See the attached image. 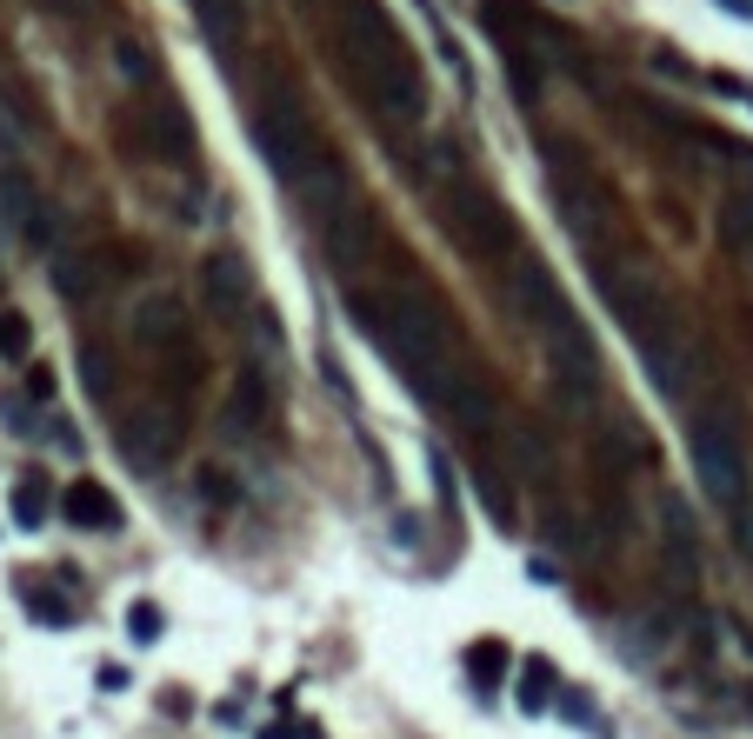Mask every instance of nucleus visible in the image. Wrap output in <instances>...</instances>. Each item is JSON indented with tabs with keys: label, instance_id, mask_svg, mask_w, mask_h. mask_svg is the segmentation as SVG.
Listing matches in <instances>:
<instances>
[{
	"label": "nucleus",
	"instance_id": "aec40b11",
	"mask_svg": "<svg viewBox=\"0 0 753 739\" xmlns=\"http://www.w3.org/2000/svg\"><path fill=\"white\" fill-rule=\"evenodd\" d=\"M514 700H521V713H527V719H540V713L560 700V673H554V660H527V673H521Z\"/></svg>",
	"mask_w": 753,
	"mask_h": 739
},
{
	"label": "nucleus",
	"instance_id": "4468645a",
	"mask_svg": "<svg viewBox=\"0 0 753 739\" xmlns=\"http://www.w3.org/2000/svg\"><path fill=\"white\" fill-rule=\"evenodd\" d=\"M660 546H666V587H674V600H687L700 587V533H694V507L681 493L660 500Z\"/></svg>",
	"mask_w": 753,
	"mask_h": 739
},
{
	"label": "nucleus",
	"instance_id": "dca6fc26",
	"mask_svg": "<svg viewBox=\"0 0 753 739\" xmlns=\"http://www.w3.org/2000/svg\"><path fill=\"white\" fill-rule=\"evenodd\" d=\"M187 14H194L201 41H207L220 60L240 54V41H247V0H187Z\"/></svg>",
	"mask_w": 753,
	"mask_h": 739
},
{
	"label": "nucleus",
	"instance_id": "9b49d317",
	"mask_svg": "<svg viewBox=\"0 0 753 739\" xmlns=\"http://www.w3.org/2000/svg\"><path fill=\"white\" fill-rule=\"evenodd\" d=\"M181 440H187V406H181V400L167 406V414H160V400H153V406H134V414L121 420V447H127V460H134L140 473L174 466Z\"/></svg>",
	"mask_w": 753,
	"mask_h": 739
},
{
	"label": "nucleus",
	"instance_id": "412c9836",
	"mask_svg": "<svg viewBox=\"0 0 753 739\" xmlns=\"http://www.w3.org/2000/svg\"><path fill=\"white\" fill-rule=\"evenodd\" d=\"M47 500H54V493H47V480L41 473H27L21 486H14V527H47Z\"/></svg>",
	"mask_w": 753,
	"mask_h": 739
},
{
	"label": "nucleus",
	"instance_id": "4be33fe9",
	"mask_svg": "<svg viewBox=\"0 0 753 739\" xmlns=\"http://www.w3.org/2000/svg\"><path fill=\"white\" fill-rule=\"evenodd\" d=\"M720 227H727V240H733V254H740V261H753V187L727 200V213H720Z\"/></svg>",
	"mask_w": 753,
	"mask_h": 739
},
{
	"label": "nucleus",
	"instance_id": "f8f14e48",
	"mask_svg": "<svg viewBox=\"0 0 753 739\" xmlns=\"http://www.w3.org/2000/svg\"><path fill=\"white\" fill-rule=\"evenodd\" d=\"M0 233L27 254H54V207L21 168H0Z\"/></svg>",
	"mask_w": 753,
	"mask_h": 739
},
{
	"label": "nucleus",
	"instance_id": "f03ea898",
	"mask_svg": "<svg viewBox=\"0 0 753 739\" xmlns=\"http://www.w3.org/2000/svg\"><path fill=\"white\" fill-rule=\"evenodd\" d=\"M333 54L380 120L413 127L427 114V73L380 0H333Z\"/></svg>",
	"mask_w": 753,
	"mask_h": 739
},
{
	"label": "nucleus",
	"instance_id": "cd10ccee",
	"mask_svg": "<svg viewBox=\"0 0 753 739\" xmlns=\"http://www.w3.org/2000/svg\"><path fill=\"white\" fill-rule=\"evenodd\" d=\"M27 393H34V400L47 406V400L60 393V380H54V367H41V360H27Z\"/></svg>",
	"mask_w": 753,
	"mask_h": 739
},
{
	"label": "nucleus",
	"instance_id": "473e14b6",
	"mask_svg": "<svg viewBox=\"0 0 753 739\" xmlns=\"http://www.w3.org/2000/svg\"><path fill=\"white\" fill-rule=\"evenodd\" d=\"M720 8H733V14H753V0H720Z\"/></svg>",
	"mask_w": 753,
	"mask_h": 739
},
{
	"label": "nucleus",
	"instance_id": "20e7f679",
	"mask_svg": "<svg viewBox=\"0 0 753 739\" xmlns=\"http://www.w3.org/2000/svg\"><path fill=\"white\" fill-rule=\"evenodd\" d=\"M594 280H601V293H607V307L620 320V334L634 340L647 380L674 393L681 386V360H687V334H681L674 307H666V293L647 287V280H634V274H620V267H607V261H594Z\"/></svg>",
	"mask_w": 753,
	"mask_h": 739
},
{
	"label": "nucleus",
	"instance_id": "5701e85b",
	"mask_svg": "<svg viewBox=\"0 0 753 739\" xmlns=\"http://www.w3.org/2000/svg\"><path fill=\"white\" fill-rule=\"evenodd\" d=\"M34 354V326L21 307H0V360H27Z\"/></svg>",
	"mask_w": 753,
	"mask_h": 739
},
{
	"label": "nucleus",
	"instance_id": "2f4dec72",
	"mask_svg": "<svg viewBox=\"0 0 753 739\" xmlns=\"http://www.w3.org/2000/svg\"><path fill=\"white\" fill-rule=\"evenodd\" d=\"M261 739H300V732H287V726H261Z\"/></svg>",
	"mask_w": 753,
	"mask_h": 739
},
{
	"label": "nucleus",
	"instance_id": "7c9ffc66",
	"mask_svg": "<svg viewBox=\"0 0 753 739\" xmlns=\"http://www.w3.org/2000/svg\"><path fill=\"white\" fill-rule=\"evenodd\" d=\"M727 633H733V646H740V653H746V660H753V633H746V626H740V620H733V626H727Z\"/></svg>",
	"mask_w": 753,
	"mask_h": 739
},
{
	"label": "nucleus",
	"instance_id": "6ab92c4d",
	"mask_svg": "<svg viewBox=\"0 0 753 739\" xmlns=\"http://www.w3.org/2000/svg\"><path fill=\"white\" fill-rule=\"evenodd\" d=\"M114 67H121V80H127V88H134L140 101H147V94H167V88H160V80H167V73H160V54H153L147 41L114 34Z\"/></svg>",
	"mask_w": 753,
	"mask_h": 739
},
{
	"label": "nucleus",
	"instance_id": "a878e982",
	"mask_svg": "<svg viewBox=\"0 0 753 739\" xmlns=\"http://www.w3.org/2000/svg\"><path fill=\"white\" fill-rule=\"evenodd\" d=\"M27 8H41V14H54V21H94L107 0H27Z\"/></svg>",
	"mask_w": 753,
	"mask_h": 739
},
{
	"label": "nucleus",
	"instance_id": "1a4fd4ad",
	"mask_svg": "<svg viewBox=\"0 0 753 739\" xmlns=\"http://www.w3.org/2000/svg\"><path fill=\"white\" fill-rule=\"evenodd\" d=\"M201 300H207V313L220 326H247V320L261 313V280H254V267H247L240 246L214 240L207 254H201Z\"/></svg>",
	"mask_w": 753,
	"mask_h": 739
},
{
	"label": "nucleus",
	"instance_id": "ddd939ff",
	"mask_svg": "<svg viewBox=\"0 0 753 739\" xmlns=\"http://www.w3.org/2000/svg\"><path fill=\"white\" fill-rule=\"evenodd\" d=\"M274 427H281V400H274L267 373L261 367H240V380H233V393L220 406V434L227 440H267Z\"/></svg>",
	"mask_w": 753,
	"mask_h": 739
},
{
	"label": "nucleus",
	"instance_id": "c756f323",
	"mask_svg": "<svg viewBox=\"0 0 753 739\" xmlns=\"http://www.w3.org/2000/svg\"><path fill=\"white\" fill-rule=\"evenodd\" d=\"M101 686H107V693H121V686H127V667H121V660H107V667H101Z\"/></svg>",
	"mask_w": 753,
	"mask_h": 739
},
{
	"label": "nucleus",
	"instance_id": "2eb2a0df",
	"mask_svg": "<svg viewBox=\"0 0 753 739\" xmlns=\"http://www.w3.org/2000/svg\"><path fill=\"white\" fill-rule=\"evenodd\" d=\"M47 274H54V293L67 307H88L94 293H107V254H94V246H54Z\"/></svg>",
	"mask_w": 753,
	"mask_h": 739
},
{
	"label": "nucleus",
	"instance_id": "9d476101",
	"mask_svg": "<svg viewBox=\"0 0 753 739\" xmlns=\"http://www.w3.org/2000/svg\"><path fill=\"white\" fill-rule=\"evenodd\" d=\"M121 127L134 134V153L160 160V168H187V160H194V120H187L174 101H167V94L134 101V107L121 114Z\"/></svg>",
	"mask_w": 753,
	"mask_h": 739
},
{
	"label": "nucleus",
	"instance_id": "7ed1b4c3",
	"mask_svg": "<svg viewBox=\"0 0 753 739\" xmlns=\"http://www.w3.org/2000/svg\"><path fill=\"white\" fill-rule=\"evenodd\" d=\"M500 280L514 293V313L534 326V347L547 360V380H554L560 406H573V414L594 406V334H587V320H580V307L567 300V287L554 280V267L534 246H521Z\"/></svg>",
	"mask_w": 753,
	"mask_h": 739
},
{
	"label": "nucleus",
	"instance_id": "c85d7f7f",
	"mask_svg": "<svg viewBox=\"0 0 753 739\" xmlns=\"http://www.w3.org/2000/svg\"><path fill=\"white\" fill-rule=\"evenodd\" d=\"M733 546L753 559V500H740V507H733Z\"/></svg>",
	"mask_w": 753,
	"mask_h": 739
},
{
	"label": "nucleus",
	"instance_id": "39448f33",
	"mask_svg": "<svg viewBox=\"0 0 753 739\" xmlns=\"http://www.w3.org/2000/svg\"><path fill=\"white\" fill-rule=\"evenodd\" d=\"M254 153L267 160V174L281 187H307L320 174V127H313L300 88H287V80H274L254 107Z\"/></svg>",
	"mask_w": 753,
	"mask_h": 739
},
{
	"label": "nucleus",
	"instance_id": "393cba45",
	"mask_svg": "<svg viewBox=\"0 0 753 739\" xmlns=\"http://www.w3.org/2000/svg\"><path fill=\"white\" fill-rule=\"evenodd\" d=\"M160 626H167V620H160V607H153V600H134V607H127V633H134V646H153V639H160Z\"/></svg>",
	"mask_w": 753,
	"mask_h": 739
},
{
	"label": "nucleus",
	"instance_id": "f3484780",
	"mask_svg": "<svg viewBox=\"0 0 753 739\" xmlns=\"http://www.w3.org/2000/svg\"><path fill=\"white\" fill-rule=\"evenodd\" d=\"M60 513H67L80 533H114V527H121V500H114L101 480H73V486L60 493Z\"/></svg>",
	"mask_w": 753,
	"mask_h": 739
},
{
	"label": "nucleus",
	"instance_id": "b1692460",
	"mask_svg": "<svg viewBox=\"0 0 753 739\" xmlns=\"http://www.w3.org/2000/svg\"><path fill=\"white\" fill-rule=\"evenodd\" d=\"M80 380H88V393H94L101 406L114 400V360H107V354H101L94 340H88V347H80Z\"/></svg>",
	"mask_w": 753,
	"mask_h": 739
},
{
	"label": "nucleus",
	"instance_id": "423d86ee",
	"mask_svg": "<svg viewBox=\"0 0 753 739\" xmlns=\"http://www.w3.org/2000/svg\"><path fill=\"white\" fill-rule=\"evenodd\" d=\"M687 460H694V480L707 486V500L720 507L746 500V434H740L733 400H700L687 414Z\"/></svg>",
	"mask_w": 753,
	"mask_h": 739
},
{
	"label": "nucleus",
	"instance_id": "bb28decb",
	"mask_svg": "<svg viewBox=\"0 0 753 739\" xmlns=\"http://www.w3.org/2000/svg\"><path fill=\"white\" fill-rule=\"evenodd\" d=\"M500 660H507V646H500V639H480V646H474V680L493 686V680H500Z\"/></svg>",
	"mask_w": 753,
	"mask_h": 739
},
{
	"label": "nucleus",
	"instance_id": "f257e3e1",
	"mask_svg": "<svg viewBox=\"0 0 753 739\" xmlns=\"http://www.w3.org/2000/svg\"><path fill=\"white\" fill-rule=\"evenodd\" d=\"M347 320H354V334L380 347V360L400 373V386L427 406V414H441L447 427L487 440L500 427L493 414V393L487 380H474V367L460 360L454 347V326L447 313L421 293V287H354L347 293Z\"/></svg>",
	"mask_w": 753,
	"mask_h": 739
},
{
	"label": "nucleus",
	"instance_id": "0eeeda50",
	"mask_svg": "<svg viewBox=\"0 0 753 739\" xmlns=\"http://www.w3.org/2000/svg\"><path fill=\"white\" fill-rule=\"evenodd\" d=\"M134 334H140V340H147V354H153L160 393L187 406V400L201 393V380H207V354H201L194 326H187V307H181L174 293H153V300H140V313H134Z\"/></svg>",
	"mask_w": 753,
	"mask_h": 739
},
{
	"label": "nucleus",
	"instance_id": "a211bd4d",
	"mask_svg": "<svg viewBox=\"0 0 753 739\" xmlns=\"http://www.w3.org/2000/svg\"><path fill=\"white\" fill-rule=\"evenodd\" d=\"M34 134H41L34 101L14 88V80H0V153H27V147H34Z\"/></svg>",
	"mask_w": 753,
	"mask_h": 739
},
{
	"label": "nucleus",
	"instance_id": "6e6552de",
	"mask_svg": "<svg viewBox=\"0 0 753 739\" xmlns=\"http://www.w3.org/2000/svg\"><path fill=\"white\" fill-rule=\"evenodd\" d=\"M447 227H454V240L467 246V261H480V267H493V274H507V261L527 246L521 227H514V213L500 207L480 181H467V174L447 181Z\"/></svg>",
	"mask_w": 753,
	"mask_h": 739
}]
</instances>
